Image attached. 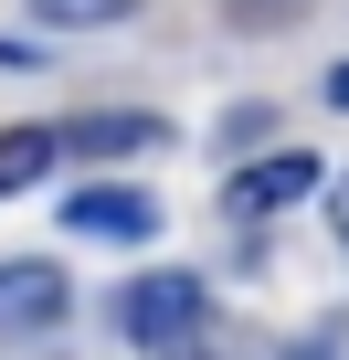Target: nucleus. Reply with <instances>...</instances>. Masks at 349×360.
Returning a JSON list of instances; mask_svg holds the SVG:
<instances>
[{
  "instance_id": "obj_1",
  "label": "nucleus",
  "mask_w": 349,
  "mask_h": 360,
  "mask_svg": "<svg viewBox=\"0 0 349 360\" xmlns=\"http://www.w3.org/2000/svg\"><path fill=\"white\" fill-rule=\"evenodd\" d=\"M202 328H212V297L180 265H148V276L117 286V339H138V349H191Z\"/></svg>"
},
{
  "instance_id": "obj_2",
  "label": "nucleus",
  "mask_w": 349,
  "mask_h": 360,
  "mask_svg": "<svg viewBox=\"0 0 349 360\" xmlns=\"http://www.w3.org/2000/svg\"><path fill=\"white\" fill-rule=\"evenodd\" d=\"M307 191H317V159H307V148H275V159H254V169L223 180V223H275V212H296Z\"/></svg>"
},
{
  "instance_id": "obj_3",
  "label": "nucleus",
  "mask_w": 349,
  "mask_h": 360,
  "mask_svg": "<svg viewBox=\"0 0 349 360\" xmlns=\"http://www.w3.org/2000/svg\"><path fill=\"white\" fill-rule=\"evenodd\" d=\"M64 223H74L85 244H148V233H159V202L127 191V180H85V191L64 202Z\"/></svg>"
},
{
  "instance_id": "obj_4",
  "label": "nucleus",
  "mask_w": 349,
  "mask_h": 360,
  "mask_svg": "<svg viewBox=\"0 0 349 360\" xmlns=\"http://www.w3.org/2000/svg\"><path fill=\"white\" fill-rule=\"evenodd\" d=\"M53 138H64V159H138V148H169V127L138 117V106H127V117H74V127H53Z\"/></svg>"
},
{
  "instance_id": "obj_5",
  "label": "nucleus",
  "mask_w": 349,
  "mask_h": 360,
  "mask_svg": "<svg viewBox=\"0 0 349 360\" xmlns=\"http://www.w3.org/2000/svg\"><path fill=\"white\" fill-rule=\"evenodd\" d=\"M64 297H74L64 265H0V318H32L43 328V318H64Z\"/></svg>"
},
{
  "instance_id": "obj_6",
  "label": "nucleus",
  "mask_w": 349,
  "mask_h": 360,
  "mask_svg": "<svg viewBox=\"0 0 349 360\" xmlns=\"http://www.w3.org/2000/svg\"><path fill=\"white\" fill-rule=\"evenodd\" d=\"M64 138L53 127H0V191H32V180H53Z\"/></svg>"
},
{
  "instance_id": "obj_7",
  "label": "nucleus",
  "mask_w": 349,
  "mask_h": 360,
  "mask_svg": "<svg viewBox=\"0 0 349 360\" xmlns=\"http://www.w3.org/2000/svg\"><path fill=\"white\" fill-rule=\"evenodd\" d=\"M32 11L53 22V32H106V22H127L138 0H32Z\"/></svg>"
},
{
  "instance_id": "obj_8",
  "label": "nucleus",
  "mask_w": 349,
  "mask_h": 360,
  "mask_svg": "<svg viewBox=\"0 0 349 360\" xmlns=\"http://www.w3.org/2000/svg\"><path fill=\"white\" fill-rule=\"evenodd\" d=\"M328 106H349V64H338V75H328Z\"/></svg>"
}]
</instances>
